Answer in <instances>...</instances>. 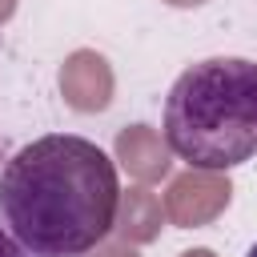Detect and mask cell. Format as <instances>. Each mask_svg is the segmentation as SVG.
<instances>
[{"label":"cell","instance_id":"1","mask_svg":"<svg viewBox=\"0 0 257 257\" xmlns=\"http://www.w3.org/2000/svg\"><path fill=\"white\" fill-rule=\"evenodd\" d=\"M116 209V165L88 137H36L0 169V221L32 257H84L112 233Z\"/></svg>","mask_w":257,"mask_h":257},{"label":"cell","instance_id":"2","mask_svg":"<svg viewBox=\"0 0 257 257\" xmlns=\"http://www.w3.org/2000/svg\"><path fill=\"white\" fill-rule=\"evenodd\" d=\"M165 145L205 173L257 157V60L209 56L189 64L165 96Z\"/></svg>","mask_w":257,"mask_h":257},{"label":"cell","instance_id":"3","mask_svg":"<svg viewBox=\"0 0 257 257\" xmlns=\"http://www.w3.org/2000/svg\"><path fill=\"white\" fill-rule=\"evenodd\" d=\"M0 257H32V253H28V249H24V245L0 225Z\"/></svg>","mask_w":257,"mask_h":257},{"label":"cell","instance_id":"4","mask_svg":"<svg viewBox=\"0 0 257 257\" xmlns=\"http://www.w3.org/2000/svg\"><path fill=\"white\" fill-rule=\"evenodd\" d=\"M245 257H257V241H253V249H249V253H245Z\"/></svg>","mask_w":257,"mask_h":257}]
</instances>
